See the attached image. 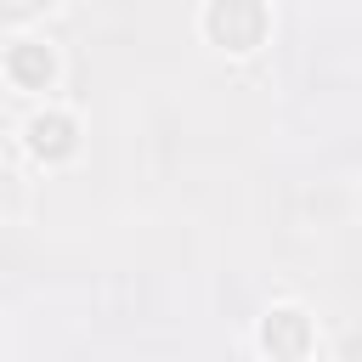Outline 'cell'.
I'll return each mask as SVG.
<instances>
[{
  "instance_id": "277c9868",
  "label": "cell",
  "mask_w": 362,
  "mask_h": 362,
  "mask_svg": "<svg viewBox=\"0 0 362 362\" xmlns=\"http://www.w3.org/2000/svg\"><path fill=\"white\" fill-rule=\"evenodd\" d=\"M6 79H11L17 90H51V79H57V51H51L45 40H17V45H6Z\"/></svg>"
},
{
  "instance_id": "7a4b0ae2",
  "label": "cell",
  "mask_w": 362,
  "mask_h": 362,
  "mask_svg": "<svg viewBox=\"0 0 362 362\" xmlns=\"http://www.w3.org/2000/svg\"><path fill=\"white\" fill-rule=\"evenodd\" d=\"M255 339H260V351H266L272 362H305V356L317 351V322H311V311H300V305H272V311L260 317Z\"/></svg>"
},
{
  "instance_id": "6da1fadb",
  "label": "cell",
  "mask_w": 362,
  "mask_h": 362,
  "mask_svg": "<svg viewBox=\"0 0 362 362\" xmlns=\"http://www.w3.org/2000/svg\"><path fill=\"white\" fill-rule=\"evenodd\" d=\"M198 28L209 34V45H221V51H255L260 40H266V28H272V11L260 6V0H215V6H204V17H198Z\"/></svg>"
},
{
  "instance_id": "3957f363",
  "label": "cell",
  "mask_w": 362,
  "mask_h": 362,
  "mask_svg": "<svg viewBox=\"0 0 362 362\" xmlns=\"http://www.w3.org/2000/svg\"><path fill=\"white\" fill-rule=\"evenodd\" d=\"M23 141H28V153H34V158L62 164V158L79 147V119H74V113H62V107H45V113H34V119L23 124Z\"/></svg>"
}]
</instances>
